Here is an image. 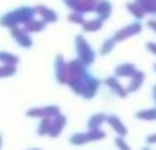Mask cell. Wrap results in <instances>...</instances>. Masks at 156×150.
I'll return each instance as SVG.
<instances>
[{
	"label": "cell",
	"mask_w": 156,
	"mask_h": 150,
	"mask_svg": "<svg viewBox=\"0 0 156 150\" xmlns=\"http://www.w3.org/2000/svg\"><path fill=\"white\" fill-rule=\"evenodd\" d=\"M11 36L16 40V43H18L20 47L29 49V47L33 45L29 33H27V31H24V27H13V29H11Z\"/></svg>",
	"instance_id": "obj_4"
},
{
	"label": "cell",
	"mask_w": 156,
	"mask_h": 150,
	"mask_svg": "<svg viewBox=\"0 0 156 150\" xmlns=\"http://www.w3.org/2000/svg\"><path fill=\"white\" fill-rule=\"evenodd\" d=\"M49 130H51V119H49V118H42L37 134H38V136H45V134H49Z\"/></svg>",
	"instance_id": "obj_18"
},
{
	"label": "cell",
	"mask_w": 156,
	"mask_h": 150,
	"mask_svg": "<svg viewBox=\"0 0 156 150\" xmlns=\"http://www.w3.org/2000/svg\"><path fill=\"white\" fill-rule=\"evenodd\" d=\"M0 141H2V138H0Z\"/></svg>",
	"instance_id": "obj_30"
},
{
	"label": "cell",
	"mask_w": 156,
	"mask_h": 150,
	"mask_svg": "<svg viewBox=\"0 0 156 150\" xmlns=\"http://www.w3.org/2000/svg\"><path fill=\"white\" fill-rule=\"evenodd\" d=\"M89 2H94V0H89Z\"/></svg>",
	"instance_id": "obj_29"
},
{
	"label": "cell",
	"mask_w": 156,
	"mask_h": 150,
	"mask_svg": "<svg viewBox=\"0 0 156 150\" xmlns=\"http://www.w3.org/2000/svg\"><path fill=\"white\" fill-rule=\"evenodd\" d=\"M89 141V138H87V132H78V134H75V136H71L69 138V143L71 145H83V143H87Z\"/></svg>",
	"instance_id": "obj_17"
},
{
	"label": "cell",
	"mask_w": 156,
	"mask_h": 150,
	"mask_svg": "<svg viewBox=\"0 0 156 150\" xmlns=\"http://www.w3.org/2000/svg\"><path fill=\"white\" fill-rule=\"evenodd\" d=\"M104 132L98 128V130H87V138H89V141H96V139H104Z\"/></svg>",
	"instance_id": "obj_23"
},
{
	"label": "cell",
	"mask_w": 156,
	"mask_h": 150,
	"mask_svg": "<svg viewBox=\"0 0 156 150\" xmlns=\"http://www.w3.org/2000/svg\"><path fill=\"white\" fill-rule=\"evenodd\" d=\"M37 13L42 16V20H44L45 24H47V22H56V20H58V15H56L53 9L45 7V5H38V7H37Z\"/></svg>",
	"instance_id": "obj_11"
},
{
	"label": "cell",
	"mask_w": 156,
	"mask_h": 150,
	"mask_svg": "<svg viewBox=\"0 0 156 150\" xmlns=\"http://www.w3.org/2000/svg\"><path fill=\"white\" fill-rule=\"evenodd\" d=\"M147 49H149L151 53H154V54H156V43H147Z\"/></svg>",
	"instance_id": "obj_26"
},
{
	"label": "cell",
	"mask_w": 156,
	"mask_h": 150,
	"mask_svg": "<svg viewBox=\"0 0 156 150\" xmlns=\"http://www.w3.org/2000/svg\"><path fill=\"white\" fill-rule=\"evenodd\" d=\"M69 22H75V24H82V26H83L85 18H83V15H82V13H76V11H75V13H71V15H69Z\"/></svg>",
	"instance_id": "obj_24"
},
{
	"label": "cell",
	"mask_w": 156,
	"mask_h": 150,
	"mask_svg": "<svg viewBox=\"0 0 156 150\" xmlns=\"http://www.w3.org/2000/svg\"><path fill=\"white\" fill-rule=\"evenodd\" d=\"M102 24H104V20H100V18H94V20H85L83 22V31H87V33H94V31H98L100 27H102Z\"/></svg>",
	"instance_id": "obj_15"
},
{
	"label": "cell",
	"mask_w": 156,
	"mask_h": 150,
	"mask_svg": "<svg viewBox=\"0 0 156 150\" xmlns=\"http://www.w3.org/2000/svg\"><path fill=\"white\" fill-rule=\"evenodd\" d=\"M15 15H16L18 26H20V24L26 26V24H29V22L35 20V16H37V7H18V9L15 11Z\"/></svg>",
	"instance_id": "obj_3"
},
{
	"label": "cell",
	"mask_w": 156,
	"mask_h": 150,
	"mask_svg": "<svg viewBox=\"0 0 156 150\" xmlns=\"http://www.w3.org/2000/svg\"><path fill=\"white\" fill-rule=\"evenodd\" d=\"M149 27H151V29L156 33V20H151V22H149Z\"/></svg>",
	"instance_id": "obj_27"
},
{
	"label": "cell",
	"mask_w": 156,
	"mask_h": 150,
	"mask_svg": "<svg viewBox=\"0 0 156 150\" xmlns=\"http://www.w3.org/2000/svg\"><path fill=\"white\" fill-rule=\"evenodd\" d=\"M107 123H109V125H111V127L116 130V132L120 134V136H122V138L127 134V128H125V125H123V123L118 119L116 116H107Z\"/></svg>",
	"instance_id": "obj_13"
},
{
	"label": "cell",
	"mask_w": 156,
	"mask_h": 150,
	"mask_svg": "<svg viewBox=\"0 0 156 150\" xmlns=\"http://www.w3.org/2000/svg\"><path fill=\"white\" fill-rule=\"evenodd\" d=\"M55 71H56V80L60 83H66L69 80V71H67V63L64 62L62 56H56L55 60Z\"/></svg>",
	"instance_id": "obj_5"
},
{
	"label": "cell",
	"mask_w": 156,
	"mask_h": 150,
	"mask_svg": "<svg viewBox=\"0 0 156 150\" xmlns=\"http://www.w3.org/2000/svg\"><path fill=\"white\" fill-rule=\"evenodd\" d=\"M140 29H142V26L136 22V24H133V26H127L125 29H122V31H118L116 35H115V42H120V40H123V38L127 36H133V35H136V33H140Z\"/></svg>",
	"instance_id": "obj_7"
},
{
	"label": "cell",
	"mask_w": 156,
	"mask_h": 150,
	"mask_svg": "<svg viewBox=\"0 0 156 150\" xmlns=\"http://www.w3.org/2000/svg\"><path fill=\"white\" fill-rule=\"evenodd\" d=\"M0 62H2V65H16L18 63V56L9 54V53H0Z\"/></svg>",
	"instance_id": "obj_16"
},
{
	"label": "cell",
	"mask_w": 156,
	"mask_h": 150,
	"mask_svg": "<svg viewBox=\"0 0 156 150\" xmlns=\"http://www.w3.org/2000/svg\"><path fill=\"white\" fill-rule=\"evenodd\" d=\"M35 150H38V148H35Z\"/></svg>",
	"instance_id": "obj_31"
},
{
	"label": "cell",
	"mask_w": 156,
	"mask_h": 150,
	"mask_svg": "<svg viewBox=\"0 0 156 150\" xmlns=\"http://www.w3.org/2000/svg\"><path fill=\"white\" fill-rule=\"evenodd\" d=\"M136 73L138 71H136V67L133 63H122V65H118L116 71H115L116 78H133Z\"/></svg>",
	"instance_id": "obj_8"
},
{
	"label": "cell",
	"mask_w": 156,
	"mask_h": 150,
	"mask_svg": "<svg viewBox=\"0 0 156 150\" xmlns=\"http://www.w3.org/2000/svg\"><path fill=\"white\" fill-rule=\"evenodd\" d=\"M66 123H67V119H66L64 114H58L56 118H53V119H51V130H49V136H51V138H58V136L62 134Z\"/></svg>",
	"instance_id": "obj_6"
},
{
	"label": "cell",
	"mask_w": 156,
	"mask_h": 150,
	"mask_svg": "<svg viewBox=\"0 0 156 150\" xmlns=\"http://www.w3.org/2000/svg\"><path fill=\"white\" fill-rule=\"evenodd\" d=\"M60 114V107L56 105H49V107H35V109H29L27 111V116L29 118H56Z\"/></svg>",
	"instance_id": "obj_2"
},
{
	"label": "cell",
	"mask_w": 156,
	"mask_h": 150,
	"mask_svg": "<svg viewBox=\"0 0 156 150\" xmlns=\"http://www.w3.org/2000/svg\"><path fill=\"white\" fill-rule=\"evenodd\" d=\"M76 54H78V60L85 67L94 62V51L91 49V45L87 43V40L83 36H76Z\"/></svg>",
	"instance_id": "obj_1"
},
{
	"label": "cell",
	"mask_w": 156,
	"mask_h": 150,
	"mask_svg": "<svg viewBox=\"0 0 156 150\" xmlns=\"http://www.w3.org/2000/svg\"><path fill=\"white\" fill-rule=\"evenodd\" d=\"M116 147H118L120 150H131L129 147H127V145H125V141H123V138H118V139H116Z\"/></svg>",
	"instance_id": "obj_25"
},
{
	"label": "cell",
	"mask_w": 156,
	"mask_h": 150,
	"mask_svg": "<svg viewBox=\"0 0 156 150\" xmlns=\"http://www.w3.org/2000/svg\"><path fill=\"white\" fill-rule=\"evenodd\" d=\"M107 121V116H104V114H94L89 121H87V128L89 130H98L100 127H102V123H105Z\"/></svg>",
	"instance_id": "obj_12"
},
{
	"label": "cell",
	"mask_w": 156,
	"mask_h": 150,
	"mask_svg": "<svg viewBox=\"0 0 156 150\" xmlns=\"http://www.w3.org/2000/svg\"><path fill=\"white\" fill-rule=\"evenodd\" d=\"M136 118L138 119H156V109H153V111H140L136 114Z\"/></svg>",
	"instance_id": "obj_22"
},
{
	"label": "cell",
	"mask_w": 156,
	"mask_h": 150,
	"mask_svg": "<svg viewBox=\"0 0 156 150\" xmlns=\"http://www.w3.org/2000/svg\"><path fill=\"white\" fill-rule=\"evenodd\" d=\"M142 81H144V73H140V71H138L136 74L131 78V83L127 85V90H129V92L138 90V89H140V85H142Z\"/></svg>",
	"instance_id": "obj_14"
},
{
	"label": "cell",
	"mask_w": 156,
	"mask_h": 150,
	"mask_svg": "<svg viewBox=\"0 0 156 150\" xmlns=\"http://www.w3.org/2000/svg\"><path fill=\"white\" fill-rule=\"evenodd\" d=\"M154 98H156V87H154Z\"/></svg>",
	"instance_id": "obj_28"
},
{
	"label": "cell",
	"mask_w": 156,
	"mask_h": 150,
	"mask_svg": "<svg viewBox=\"0 0 156 150\" xmlns=\"http://www.w3.org/2000/svg\"><path fill=\"white\" fill-rule=\"evenodd\" d=\"M115 43H116V42H115V38L105 40V42H104V45L100 47V54H109V53L115 49Z\"/></svg>",
	"instance_id": "obj_20"
},
{
	"label": "cell",
	"mask_w": 156,
	"mask_h": 150,
	"mask_svg": "<svg viewBox=\"0 0 156 150\" xmlns=\"http://www.w3.org/2000/svg\"><path fill=\"white\" fill-rule=\"evenodd\" d=\"M44 26H45V22L44 20H40V22H29V24H26L24 26V31H27V33H37L40 29H44Z\"/></svg>",
	"instance_id": "obj_19"
},
{
	"label": "cell",
	"mask_w": 156,
	"mask_h": 150,
	"mask_svg": "<svg viewBox=\"0 0 156 150\" xmlns=\"http://www.w3.org/2000/svg\"><path fill=\"white\" fill-rule=\"evenodd\" d=\"M16 73L15 65H2L0 67V78H7V76H13Z\"/></svg>",
	"instance_id": "obj_21"
},
{
	"label": "cell",
	"mask_w": 156,
	"mask_h": 150,
	"mask_svg": "<svg viewBox=\"0 0 156 150\" xmlns=\"http://www.w3.org/2000/svg\"><path fill=\"white\" fill-rule=\"evenodd\" d=\"M94 11L98 13V18H100V20H105V18H109V15H111V4H109L107 0H100V2H96Z\"/></svg>",
	"instance_id": "obj_9"
},
{
	"label": "cell",
	"mask_w": 156,
	"mask_h": 150,
	"mask_svg": "<svg viewBox=\"0 0 156 150\" xmlns=\"http://www.w3.org/2000/svg\"><path fill=\"white\" fill-rule=\"evenodd\" d=\"M105 85H107V87L116 94V96H120V98H123V96L127 94V89H123V87L120 85L118 78H113V76H111V78H107V80H105Z\"/></svg>",
	"instance_id": "obj_10"
}]
</instances>
